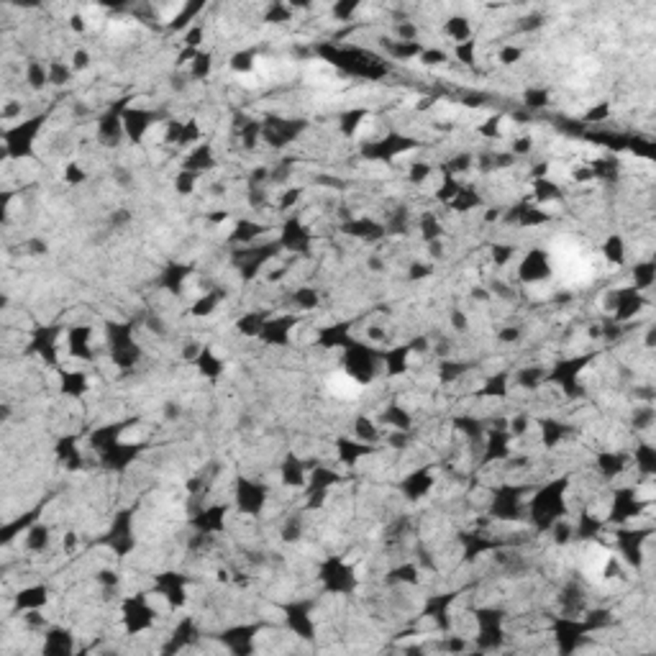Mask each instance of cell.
Here are the masks:
<instances>
[{"label": "cell", "instance_id": "44dd1931", "mask_svg": "<svg viewBox=\"0 0 656 656\" xmlns=\"http://www.w3.org/2000/svg\"><path fill=\"white\" fill-rule=\"evenodd\" d=\"M90 390L87 377L82 372H62V395L82 397Z\"/></svg>", "mask_w": 656, "mask_h": 656}, {"label": "cell", "instance_id": "ba28073f", "mask_svg": "<svg viewBox=\"0 0 656 656\" xmlns=\"http://www.w3.org/2000/svg\"><path fill=\"white\" fill-rule=\"evenodd\" d=\"M49 603V587L47 584H31V587L18 589L16 595V608L18 610H41Z\"/></svg>", "mask_w": 656, "mask_h": 656}, {"label": "cell", "instance_id": "8fae6325", "mask_svg": "<svg viewBox=\"0 0 656 656\" xmlns=\"http://www.w3.org/2000/svg\"><path fill=\"white\" fill-rule=\"evenodd\" d=\"M369 118H372V115H369V111H364V108H349L346 113L339 118V131H341L346 139H354V136L367 126Z\"/></svg>", "mask_w": 656, "mask_h": 656}, {"label": "cell", "instance_id": "e575fe53", "mask_svg": "<svg viewBox=\"0 0 656 656\" xmlns=\"http://www.w3.org/2000/svg\"><path fill=\"white\" fill-rule=\"evenodd\" d=\"M449 323H451V328H454L456 334H467V331H469V318H467V313H462L459 308H451Z\"/></svg>", "mask_w": 656, "mask_h": 656}, {"label": "cell", "instance_id": "83f0119b", "mask_svg": "<svg viewBox=\"0 0 656 656\" xmlns=\"http://www.w3.org/2000/svg\"><path fill=\"white\" fill-rule=\"evenodd\" d=\"M256 67V54L251 52V49H244V52H236L234 57H231V69L234 72H251V69Z\"/></svg>", "mask_w": 656, "mask_h": 656}, {"label": "cell", "instance_id": "d4e9b609", "mask_svg": "<svg viewBox=\"0 0 656 656\" xmlns=\"http://www.w3.org/2000/svg\"><path fill=\"white\" fill-rule=\"evenodd\" d=\"M654 261H638L636 267H633V280H636V285L633 288L638 290V293H643V290H649L651 285H654Z\"/></svg>", "mask_w": 656, "mask_h": 656}, {"label": "cell", "instance_id": "9a60e30c", "mask_svg": "<svg viewBox=\"0 0 656 656\" xmlns=\"http://www.w3.org/2000/svg\"><path fill=\"white\" fill-rule=\"evenodd\" d=\"M26 549L34 551V554H41V551L49 549V541H52V531H49L47 523H31L26 531Z\"/></svg>", "mask_w": 656, "mask_h": 656}, {"label": "cell", "instance_id": "5bb4252c", "mask_svg": "<svg viewBox=\"0 0 656 656\" xmlns=\"http://www.w3.org/2000/svg\"><path fill=\"white\" fill-rule=\"evenodd\" d=\"M44 638H47V643L41 646L44 654H72L74 651V643H72V636H69V630L49 628Z\"/></svg>", "mask_w": 656, "mask_h": 656}, {"label": "cell", "instance_id": "7a4b0ae2", "mask_svg": "<svg viewBox=\"0 0 656 656\" xmlns=\"http://www.w3.org/2000/svg\"><path fill=\"white\" fill-rule=\"evenodd\" d=\"M554 277V259L546 249H528L518 261V280L526 285H541Z\"/></svg>", "mask_w": 656, "mask_h": 656}, {"label": "cell", "instance_id": "30bf717a", "mask_svg": "<svg viewBox=\"0 0 656 656\" xmlns=\"http://www.w3.org/2000/svg\"><path fill=\"white\" fill-rule=\"evenodd\" d=\"M267 321H269L267 310H249V313H244L236 321V331L242 336H247V339H256V336H261Z\"/></svg>", "mask_w": 656, "mask_h": 656}, {"label": "cell", "instance_id": "74e56055", "mask_svg": "<svg viewBox=\"0 0 656 656\" xmlns=\"http://www.w3.org/2000/svg\"><path fill=\"white\" fill-rule=\"evenodd\" d=\"M13 115H21V103L8 101V103H6V108H3V118H6V121H11Z\"/></svg>", "mask_w": 656, "mask_h": 656}, {"label": "cell", "instance_id": "d6986e66", "mask_svg": "<svg viewBox=\"0 0 656 656\" xmlns=\"http://www.w3.org/2000/svg\"><path fill=\"white\" fill-rule=\"evenodd\" d=\"M267 228L269 226H261V223H256V221H239L236 223V228H234V234H231V242H236V244H251V242H256L259 236H264L267 234Z\"/></svg>", "mask_w": 656, "mask_h": 656}, {"label": "cell", "instance_id": "ffe728a7", "mask_svg": "<svg viewBox=\"0 0 656 656\" xmlns=\"http://www.w3.org/2000/svg\"><path fill=\"white\" fill-rule=\"evenodd\" d=\"M26 85L31 87V90H44V87L49 85V64H44V62H39V60H31V62H26Z\"/></svg>", "mask_w": 656, "mask_h": 656}, {"label": "cell", "instance_id": "4fadbf2b", "mask_svg": "<svg viewBox=\"0 0 656 656\" xmlns=\"http://www.w3.org/2000/svg\"><path fill=\"white\" fill-rule=\"evenodd\" d=\"M603 256L605 261H608L610 267H626V259H628V247H626V242H623L621 234H613L605 239L603 244Z\"/></svg>", "mask_w": 656, "mask_h": 656}, {"label": "cell", "instance_id": "5b68a950", "mask_svg": "<svg viewBox=\"0 0 656 656\" xmlns=\"http://www.w3.org/2000/svg\"><path fill=\"white\" fill-rule=\"evenodd\" d=\"M215 167V157H213V147L210 144H195L193 149H190L188 154H185V159H182V169H188V172H195V174H203L205 169H213Z\"/></svg>", "mask_w": 656, "mask_h": 656}, {"label": "cell", "instance_id": "52a82bcc", "mask_svg": "<svg viewBox=\"0 0 656 656\" xmlns=\"http://www.w3.org/2000/svg\"><path fill=\"white\" fill-rule=\"evenodd\" d=\"M282 485H288V487H305V482H308V464L302 462V459H298L295 454H288L285 456V462H282Z\"/></svg>", "mask_w": 656, "mask_h": 656}, {"label": "cell", "instance_id": "836d02e7", "mask_svg": "<svg viewBox=\"0 0 656 656\" xmlns=\"http://www.w3.org/2000/svg\"><path fill=\"white\" fill-rule=\"evenodd\" d=\"M523 57V49L521 47H513V44H508V47H502L500 54H497V60H500V64H505V67H510V64H516V62H521Z\"/></svg>", "mask_w": 656, "mask_h": 656}, {"label": "cell", "instance_id": "d590c367", "mask_svg": "<svg viewBox=\"0 0 656 656\" xmlns=\"http://www.w3.org/2000/svg\"><path fill=\"white\" fill-rule=\"evenodd\" d=\"M90 64H93V57H90V52H87V49H74V54H72V69H74V72L90 69Z\"/></svg>", "mask_w": 656, "mask_h": 656}, {"label": "cell", "instance_id": "8992f818", "mask_svg": "<svg viewBox=\"0 0 656 656\" xmlns=\"http://www.w3.org/2000/svg\"><path fill=\"white\" fill-rule=\"evenodd\" d=\"M341 234L354 236V239H362V242H369V239H380L385 236V226L372 218H351V221L341 223Z\"/></svg>", "mask_w": 656, "mask_h": 656}, {"label": "cell", "instance_id": "603a6c76", "mask_svg": "<svg viewBox=\"0 0 656 656\" xmlns=\"http://www.w3.org/2000/svg\"><path fill=\"white\" fill-rule=\"evenodd\" d=\"M290 300H293V305L295 308H300V310H315L318 305H321V293L315 288H298L295 290L293 295H290Z\"/></svg>", "mask_w": 656, "mask_h": 656}, {"label": "cell", "instance_id": "cb8c5ba5", "mask_svg": "<svg viewBox=\"0 0 656 656\" xmlns=\"http://www.w3.org/2000/svg\"><path fill=\"white\" fill-rule=\"evenodd\" d=\"M72 64H64V62H49V85L54 87H64L72 82Z\"/></svg>", "mask_w": 656, "mask_h": 656}, {"label": "cell", "instance_id": "484cf974", "mask_svg": "<svg viewBox=\"0 0 656 656\" xmlns=\"http://www.w3.org/2000/svg\"><path fill=\"white\" fill-rule=\"evenodd\" d=\"M203 39H205V26L195 21L193 26H190L188 31L182 34V47H185V49H195V52H200Z\"/></svg>", "mask_w": 656, "mask_h": 656}, {"label": "cell", "instance_id": "7402d4cb", "mask_svg": "<svg viewBox=\"0 0 656 656\" xmlns=\"http://www.w3.org/2000/svg\"><path fill=\"white\" fill-rule=\"evenodd\" d=\"M210 72H213V54L200 49V52L195 54V60L190 62V80L205 82L210 77Z\"/></svg>", "mask_w": 656, "mask_h": 656}, {"label": "cell", "instance_id": "f1b7e54d", "mask_svg": "<svg viewBox=\"0 0 656 656\" xmlns=\"http://www.w3.org/2000/svg\"><path fill=\"white\" fill-rule=\"evenodd\" d=\"M198 177L200 174H195V172H188V169H182L177 177H174V190L180 195H190V193H195V185H198Z\"/></svg>", "mask_w": 656, "mask_h": 656}, {"label": "cell", "instance_id": "277c9868", "mask_svg": "<svg viewBox=\"0 0 656 656\" xmlns=\"http://www.w3.org/2000/svg\"><path fill=\"white\" fill-rule=\"evenodd\" d=\"M157 123V113L144 111V108H126L123 111V131L131 144H141L147 139L149 128Z\"/></svg>", "mask_w": 656, "mask_h": 656}, {"label": "cell", "instance_id": "4316f807", "mask_svg": "<svg viewBox=\"0 0 656 656\" xmlns=\"http://www.w3.org/2000/svg\"><path fill=\"white\" fill-rule=\"evenodd\" d=\"M454 57L456 62H462L464 67H472L477 62V41H464V44H454Z\"/></svg>", "mask_w": 656, "mask_h": 656}, {"label": "cell", "instance_id": "1f68e13d", "mask_svg": "<svg viewBox=\"0 0 656 656\" xmlns=\"http://www.w3.org/2000/svg\"><path fill=\"white\" fill-rule=\"evenodd\" d=\"M549 106V93L546 90H528L526 93V108L531 111H541V108Z\"/></svg>", "mask_w": 656, "mask_h": 656}, {"label": "cell", "instance_id": "f546056e", "mask_svg": "<svg viewBox=\"0 0 656 656\" xmlns=\"http://www.w3.org/2000/svg\"><path fill=\"white\" fill-rule=\"evenodd\" d=\"M418 60H421L426 67H439V64H446L451 57H449V52H443V49H436L434 47V49H423Z\"/></svg>", "mask_w": 656, "mask_h": 656}, {"label": "cell", "instance_id": "4dcf8cb0", "mask_svg": "<svg viewBox=\"0 0 656 656\" xmlns=\"http://www.w3.org/2000/svg\"><path fill=\"white\" fill-rule=\"evenodd\" d=\"M85 169L77 164V162H69V164H64V172H62V180L67 182V185H82L85 182Z\"/></svg>", "mask_w": 656, "mask_h": 656}, {"label": "cell", "instance_id": "ac0fdd59", "mask_svg": "<svg viewBox=\"0 0 656 656\" xmlns=\"http://www.w3.org/2000/svg\"><path fill=\"white\" fill-rule=\"evenodd\" d=\"M195 367L200 369V375L208 377V380H215V377L223 375V362L213 354V349L208 346H203L200 354L195 356Z\"/></svg>", "mask_w": 656, "mask_h": 656}, {"label": "cell", "instance_id": "d6a6232c", "mask_svg": "<svg viewBox=\"0 0 656 656\" xmlns=\"http://www.w3.org/2000/svg\"><path fill=\"white\" fill-rule=\"evenodd\" d=\"M302 198V188H290L288 193H282L280 203H277V210L280 213H285V210H290V208L298 205V200Z\"/></svg>", "mask_w": 656, "mask_h": 656}, {"label": "cell", "instance_id": "7c38bea8", "mask_svg": "<svg viewBox=\"0 0 656 656\" xmlns=\"http://www.w3.org/2000/svg\"><path fill=\"white\" fill-rule=\"evenodd\" d=\"M354 439L364 443H380L385 439V429L380 421H372L369 415H359L354 421Z\"/></svg>", "mask_w": 656, "mask_h": 656}, {"label": "cell", "instance_id": "6da1fadb", "mask_svg": "<svg viewBox=\"0 0 656 656\" xmlns=\"http://www.w3.org/2000/svg\"><path fill=\"white\" fill-rule=\"evenodd\" d=\"M47 121V115H34L31 121L16 123V126L6 128V159H26L34 154V144L39 136L41 126Z\"/></svg>", "mask_w": 656, "mask_h": 656}, {"label": "cell", "instance_id": "3957f363", "mask_svg": "<svg viewBox=\"0 0 656 656\" xmlns=\"http://www.w3.org/2000/svg\"><path fill=\"white\" fill-rule=\"evenodd\" d=\"M269 500V490L259 482H251L247 477H242L236 482V505L244 516H261V510Z\"/></svg>", "mask_w": 656, "mask_h": 656}, {"label": "cell", "instance_id": "2e32d148", "mask_svg": "<svg viewBox=\"0 0 656 656\" xmlns=\"http://www.w3.org/2000/svg\"><path fill=\"white\" fill-rule=\"evenodd\" d=\"M443 34L449 36L454 44H464V41H472V21L467 16H451L443 23Z\"/></svg>", "mask_w": 656, "mask_h": 656}, {"label": "cell", "instance_id": "f35d334b", "mask_svg": "<svg viewBox=\"0 0 656 656\" xmlns=\"http://www.w3.org/2000/svg\"><path fill=\"white\" fill-rule=\"evenodd\" d=\"M85 28H87L85 18H82V16H72V31H77V34H80V31H85Z\"/></svg>", "mask_w": 656, "mask_h": 656}, {"label": "cell", "instance_id": "9c48e42d", "mask_svg": "<svg viewBox=\"0 0 656 656\" xmlns=\"http://www.w3.org/2000/svg\"><path fill=\"white\" fill-rule=\"evenodd\" d=\"M434 490V477L426 472V469H421V472H410L408 477H405V482H402V492L410 497V500H421V497H426Z\"/></svg>", "mask_w": 656, "mask_h": 656}, {"label": "cell", "instance_id": "8d00e7d4", "mask_svg": "<svg viewBox=\"0 0 656 656\" xmlns=\"http://www.w3.org/2000/svg\"><path fill=\"white\" fill-rule=\"evenodd\" d=\"M356 11H359V6H356V3H339V6L331 8V13L336 16V21H344V23H346V21H351V16H354Z\"/></svg>", "mask_w": 656, "mask_h": 656}, {"label": "cell", "instance_id": "e0dca14e", "mask_svg": "<svg viewBox=\"0 0 656 656\" xmlns=\"http://www.w3.org/2000/svg\"><path fill=\"white\" fill-rule=\"evenodd\" d=\"M221 300H223V290H205V295H200V298L193 302L190 315H195V318H208V315H213L215 310L221 308Z\"/></svg>", "mask_w": 656, "mask_h": 656}]
</instances>
